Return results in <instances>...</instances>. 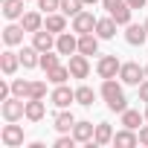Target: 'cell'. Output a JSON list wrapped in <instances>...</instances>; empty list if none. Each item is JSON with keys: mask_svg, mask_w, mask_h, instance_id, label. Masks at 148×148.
Instances as JSON below:
<instances>
[{"mask_svg": "<svg viewBox=\"0 0 148 148\" xmlns=\"http://www.w3.org/2000/svg\"><path fill=\"white\" fill-rule=\"evenodd\" d=\"M96 23H99V18L93 15V12H79L76 18H73V32L76 35H87V32H96Z\"/></svg>", "mask_w": 148, "mask_h": 148, "instance_id": "5", "label": "cell"}, {"mask_svg": "<svg viewBox=\"0 0 148 148\" xmlns=\"http://www.w3.org/2000/svg\"><path fill=\"white\" fill-rule=\"evenodd\" d=\"M47 96V82H32L29 84V99H44Z\"/></svg>", "mask_w": 148, "mask_h": 148, "instance_id": "32", "label": "cell"}, {"mask_svg": "<svg viewBox=\"0 0 148 148\" xmlns=\"http://www.w3.org/2000/svg\"><path fill=\"white\" fill-rule=\"evenodd\" d=\"M102 96H105V102H108V110H113V113H122V110L128 108V99H125V93H122V84H119L116 79H105V82H102Z\"/></svg>", "mask_w": 148, "mask_h": 148, "instance_id": "1", "label": "cell"}, {"mask_svg": "<svg viewBox=\"0 0 148 148\" xmlns=\"http://www.w3.org/2000/svg\"><path fill=\"white\" fill-rule=\"evenodd\" d=\"M21 26H23L26 32H38V29H44V15H41V12H26V15L21 18Z\"/></svg>", "mask_w": 148, "mask_h": 148, "instance_id": "24", "label": "cell"}, {"mask_svg": "<svg viewBox=\"0 0 148 148\" xmlns=\"http://www.w3.org/2000/svg\"><path fill=\"white\" fill-rule=\"evenodd\" d=\"M55 148H76V136L73 134H61L55 139Z\"/></svg>", "mask_w": 148, "mask_h": 148, "instance_id": "34", "label": "cell"}, {"mask_svg": "<svg viewBox=\"0 0 148 148\" xmlns=\"http://www.w3.org/2000/svg\"><path fill=\"white\" fill-rule=\"evenodd\" d=\"M122 3H128V0H102V6H105V9H108V15H110V12H113V9H119V6H122Z\"/></svg>", "mask_w": 148, "mask_h": 148, "instance_id": "35", "label": "cell"}, {"mask_svg": "<svg viewBox=\"0 0 148 148\" xmlns=\"http://www.w3.org/2000/svg\"><path fill=\"white\" fill-rule=\"evenodd\" d=\"M76 102H79V105H84V108H90V105L96 102V90H93V87H87V84L76 87Z\"/></svg>", "mask_w": 148, "mask_h": 148, "instance_id": "27", "label": "cell"}, {"mask_svg": "<svg viewBox=\"0 0 148 148\" xmlns=\"http://www.w3.org/2000/svg\"><path fill=\"white\" fill-rule=\"evenodd\" d=\"M9 93H12V84L0 82V102H6V99H9Z\"/></svg>", "mask_w": 148, "mask_h": 148, "instance_id": "36", "label": "cell"}, {"mask_svg": "<svg viewBox=\"0 0 148 148\" xmlns=\"http://www.w3.org/2000/svg\"><path fill=\"white\" fill-rule=\"evenodd\" d=\"M145 29H148V18H145Z\"/></svg>", "mask_w": 148, "mask_h": 148, "instance_id": "42", "label": "cell"}, {"mask_svg": "<svg viewBox=\"0 0 148 148\" xmlns=\"http://www.w3.org/2000/svg\"><path fill=\"white\" fill-rule=\"evenodd\" d=\"M18 55H21V67H23V70L41 67V52H38L35 47H23V49H21Z\"/></svg>", "mask_w": 148, "mask_h": 148, "instance_id": "19", "label": "cell"}, {"mask_svg": "<svg viewBox=\"0 0 148 148\" xmlns=\"http://www.w3.org/2000/svg\"><path fill=\"white\" fill-rule=\"evenodd\" d=\"M99 35L96 32H87V35H79V52L82 55H96L99 52Z\"/></svg>", "mask_w": 148, "mask_h": 148, "instance_id": "15", "label": "cell"}, {"mask_svg": "<svg viewBox=\"0 0 148 148\" xmlns=\"http://www.w3.org/2000/svg\"><path fill=\"white\" fill-rule=\"evenodd\" d=\"M44 29H49L52 35H61V32L67 29V15H64V12H61V15H58V12H49V15L44 18Z\"/></svg>", "mask_w": 148, "mask_h": 148, "instance_id": "14", "label": "cell"}, {"mask_svg": "<svg viewBox=\"0 0 148 148\" xmlns=\"http://www.w3.org/2000/svg\"><path fill=\"white\" fill-rule=\"evenodd\" d=\"M82 9H84V0H61V12L67 18H76Z\"/></svg>", "mask_w": 148, "mask_h": 148, "instance_id": "30", "label": "cell"}, {"mask_svg": "<svg viewBox=\"0 0 148 148\" xmlns=\"http://www.w3.org/2000/svg\"><path fill=\"white\" fill-rule=\"evenodd\" d=\"M47 79L52 82V84H67V79H73V73H70V67H55V70H49L47 73Z\"/></svg>", "mask_w": 148, "mask_h": 148, "instance_id": "28", "label": "cell"}, {"mask_svg": "<svg viewBox=\"0 0 148 148\" xmlns=\"http://www.w3.org/2000/svg\"><path fill=\"white\" fill-rule=\"evenodd\" d=\"M93 3H99V0H84V6H93Z\"/></svg>", "mask_w": 148, "mask_h": 148, "instance_id": "40", "label": "cell"}, {"mask_svg": "<svg viewBox=\"0 0 148 148\" xmlns=\"http://www.w3.org/2000/svg\"><path fill=\"white\" fill-rule=\"evenodd\" d=\"M145 3H148V0H128V6H131V9H142Z\"/></svg>", "mask_w": 148, "mask_h": 148, "instance_id": "39", "label": "cell"}, {"mask_svg": "<svg viewBox=\"0 0 148 148\" xmlns=\"http://www.w3.org/2000/svg\"><path fill=\"white\" fill-rule=\"evenodd\" d=\"M145 122H148V108H145Z\"/></svg>", "mask_w": 148, "mask_h": 148, "instance_id": "41", "label": "cell"}, {"mask_svg": "<svg viewBox=\"0 0 148 148\" xmlns=\"http://www.w3.org/2000/svg\"><path fill=\"white\" fill-rule=\"evenodd\" d=\"M131 12H134V9H131L128 3H122L119 9H113V12H110V18H113L119 26H128V23H131Z\"/></svg>", "mask_w": 148, "mask_h": 148, "instance_id": "29", "label": "cell"}, {"mask_svg": "<svg viewBox=\"0 0 148 148\" xmlns=\"http://www.w3.org/2000/svg\"><path fill=\"white\" fill-rule=\"evenodd\" d=\"M44 113H47L44 99H26V119H29V122H41Z\"/></svg>", "mask_w": 148, "mask_h": 148, "instance_id": "22", "label": "cell"}, {"mask_svg": "<svg viewBox=\"0 0 148 148\" xmlns=\"http://www.w3.org/2000/svg\"><path fill=\"white\" fill-rule=\"evenodd\" d=\"M3 18L6 21H21L23 18V0H3Z\"/></svg>", "mask_w": 148, "mask_h": 148, "instance_id": "23", "label": "cell"}, {"mask_svg": "<svg viewBox=\"0 0 148 148\" xmlns=\"http://www.w3.org/2000/svg\"><path fill=\"white\" fill-rule=\"evenodd\" d=\"M113 145L116 148H134V145H139V134H134V128H122L119 134H113Z\"/></svg>", "mask_w": 148, "mask_h": 148, "instance_id": "17", "label": "cell"}, {"mask_svg": "<svg viewBox=\"0 0 148 148\" xmlns=\"http://www.w3.org/2000/svg\"><path fill=\"white\" fill-rule=\"evenodd\" d=\"M136 90H139V99H142V102H148V79H145V82H142Z\"/></svg>", "mask_w": 148, "mask_h": 148, "instance_id": "38", "label": "cell"}, {"mask_svg": "<svg viewBox=\"0 0 148 148\" xmlns=\"http://www.w3.org/2000/svg\"><path fill=\"white\" fill-rule=\"evenodd\" d=\"M119 67H122V61H119L116 55H102V58L96 61L99 79H116V76H119Z\"/></svg>", "mask_w": 148, "mask_h": 148, "instance_id": "4", "label": "cell"}, {"mask_svg": "<svg viewBox=\"0 0 148 148\" xmlns=\"http://www.w3.org/2000/svg\"><path fill=\"white\" fill-rule=\"evenodd\" d=\"M145 38H148L145 23H128V29H125V41H128L131 47H142Z\"/></svg>", "mask_w": 148, "mask_h": 148, "instance_id": "11", "label": "cell"}, {"mask_svg": "<svg viewBox=\"0 0 148 148\" xmlns=\"http://www.w3.org/2000/svg\"><path fill=\"white\" fill-rule=\"evenodd\" d=\"M70 134L76 136V142L87 145V142H93V134H96V125H93V122H76V125H73V131H70Z\"/></svg>", "mask_w": 148, "mask_h": 148, "instance_id": "13", "label": "cell"}, {"mask_svg": "<svg viewBox=\"0 0 148 148\" xmlns=\"http://www.w3.org/2000/svg\"><path fill=\"white\" fill-rule=\"evenodd\" d=\"M23 26H18V23H9L6 29H3V44L6 47H18V44H23Z\"/></svg>", "mask_w": 148, "mask_h": 148, "instance_id": "18", "label": "cell"}, {"mask_svg": "<svg viewBox=\"0 0 148 148\" xmlns=\"http://www.w3.org/2000/svg\"><path fill=\"white\" fill-rule=\"evenodd\" d=\"M116 26H119V23H116L113 18H99V23H96V35H99L102 41H110V38L116 35Z\"/></svg>", "mask_w": 148, "mask_h": 148, "instance_id": "21", "label": "cell"}, {"mask_svg": "<svg viewBox=\"0 0 148 148\" xmlns=\"http://www.w3.org/2000/svg\"><path fill=\"white\" fill-rule=\"evenodd\" d=\"M55 49L61 55H76L79 52V38L70 35V32H61V35H55Z\"/></svg>", "mask_w": 148, "mask_h": 148, "instance_id": "7", "label": "cell"}, {"mask_svg": "<svg viewBox=\"0 0 148 148\" xmlns=\"http://www.w3.org/2000/svg\"><path fill=\"white\" fill-rule=\"evenodd\" d=\"M142 122H145V113H139V110H131V108H125V110H122V125H125V128H134V131H139V128H142Z\"/></svg>", "mask_w": 148, "mask_h": 148, "instance_id": "25", "label": "cell"}, {"mask_svg": "<svg viewBox=\"0 0 148 148\" xmlns=\"http://www.w3.org/2000/svg\"><path fill=\"white\" fill-rule=\"evenodd\" d=\"M0 110H3V119H6V122H21V119L26 116V99L9 96L3 105H0Z\"/></svg>", "mask_w": 148, "mask_h": 148, "instance_id": "3", "label": "cell"}, {"mask_svg": "<svg viewBox=\"0 0 148 148\" xmlns=\"http://www.w3.org/2000/svg\"><path fill=\"white\" fill-rule=\"evenodd\" d=\"M139 145H145V148H148V125H142V128H139Z\"/></svg>", "mask_w": 148, "mask_h": 148, "instance_id": "37", "label": "cell"}, {"mask_svg": "<svg viewBox=\"0 0 148 148\" xmlns=\"http://www.w3.org/2000/svg\"><path fill=\"white\" fill-rule=\"evenodd\" d=\"M38 9L41 12H61V0H38Z\"/></svg>", "mask_w": 148, "mask_h": 148, "instance_id": "33", "label": "cell"}, {"mask_svg": "<svg viewBox=\"0 0 148 148\" xmlns=\"http://www.w3.org/2000/svg\"><path fill=\"white\" fill-rule=\"evenodd\" d=\"M0 139H3L6 148H18V145H23V128L15 125V122H9L3 131H0Z\"/></svg>", "mask_w": 148, "mask_h": 148, "instance_id": "6", "label": "cell"}, {"mask_svg": "<svg viewBox=\"0 0 148 148\" xmlns=\"http://www.w3.org/2000/svg\"><path fill=\"white\" fill-rule=\"evenodd\" d=\"M108 142H113V131H110L108 122H99V125H96V134H93V142H87V145H90V148H102V145H108Z\"/></svg>", "mask_w": 148, "mask_h": 148, "instance_id": "16", "label": "cell"}, {"mask_svg": "<svg viewBox=\"0 0 148 148\" xmlns=\"http://www.w3.org/2000/svg\"><path fill=\"white\" fill-rule=\"evenodd\" d=\"M70 73H73V79H87V73H90V61H87V55H82V52H76V55H70Z\"/></svg>", "mask_w": 148, "mask_h": 148, "instance_id": "9", "label": "cell"}, {"mask_svg": "<svg viewBox=\"0 0 148 148\" xmlns=\"http://www.w3.org/2000/svg\"><path fill=\"white\" fill-rule=\"evenodd\" d=\"M145 76H148V67H145Z\"/></svg>", "mask_w": 148, "mask_h": 148, "instance_id": "43", "label": "cell"}, {"mask_svg": "<svg viewBox=\"0 0 148 148\" xmlns=\"http://www.w3.org/2000/svg\"><path fill=\"white\" fill-rule=\"evenodd\" d=\"M58 64H61V52H58V49H47V52H41V70L49 73V70H55Z\"/></svg>", "mask_w": 148, "mask_h": 148, "instance_id": "26", "label": "cell"}, {"mask_svg": "<svg viewBox=\"0 0 148 148\" xmlns=\"http://www.w3.org/2000/svg\"><path fill=\"white\" fill-rule=\"evenodd\" d=\"M29 84H32V82H26V79H15V82H12V96L29 99Z\"/></svg>", "mask_w": 148, "mask_h": 148, "instance_id": "31", "label": "cell"}, {"mask_svg": "<svg viewBox=\"0 0 148 148\" xmlns=\"http://www.w3.org/2000/svg\"><path fill=\"white\" fill-rule=\"evenodd\" d=\"M73 125H76V116H73L67 108H58V113H55V119H52V128H55L58 134H70Z\"/></svg>", "mask_w": 148, "mask_h": 148, "instance_id": "10", "label": "cell"}, {"mask_svg": "<svg viewBox=\"0 0 148 148\" xmlns=\"http://www.w3.org/2000/svg\"><path fill=\"white\" fill-rule=\"evenodd\" d=\"M21 67V55L18 52H12V49H6L3 55H0V70L6 73V76H15V70Z\"/></svg>", "mask_w": 148, "mask_h": 148, "instance_id": "20", "label": "cell"}, {"mask_svg": "<svg viewBox=\"0 0 148 148\" xmlns=\"http://www.w3.org/2000/svg\"><path fill=\"white\" fill-rule=\"evenodd\" d=\"M49 102H52L55 108H70V102H76V90H70L67 84H55Z\"/></svg>", "mask_w": 148, "mask_h": 148, "instance_id": "8", "label": "cell"}, {"mask_svg": "<svg viewBox=\"0 0 148 148\" xmlns=\"http://www.w3.org/2000/svg\"><path fill=\"white\" fill-rule=\"evenodd\" d=\"M32 47H35L38 52L55 49V35H52L49 29H38V32H32Z\"/></svg>", "mask_w": 148, "mask_h": 148, "instance_id": "12", "label": "cell"}, {"mask_svg": "<svg viewBox=\"0 0 148 148\" xmlns=\"http://www.w3.org/2000/svg\"><path fill=\"white\" fill-rule=\"evenodd\" d=\"M145 79H148V76H145V67H139L136 61H125V64L119 67V82H122V84L139 87Z\"/></svg>", "mask_w": 148, "mask_h": 148, "instance_id": "2", "label": "cell"}]
</instances>
